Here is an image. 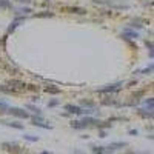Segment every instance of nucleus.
Returning a JSON list of instances; mask_svg holds the SVG:
<instances>
[{"instance_id": "f03ea898", "label": "nucleus", "mask_w": 154, "mask_h": 154, "mask_svg": "<svg viewBox=\"0 0 154 154\" xmlns=\"http://www.w3.org/2000/svg\"><path fill=\"white\" fill-rule=\"evenodd\" d=\"M65 109H66L68 112H71V114H77V116H88V114H91V112H93L91 109H85V108H82V106L71 105V103L65 105Z\"/></svg>"}, {"instance_id": "aec40b11", "label": "nucleus", "mask_w": 154, "mask_h": 154, "mask_svg": "<svg viewBox=\"0 0 154 154\" xmlns=\"http://www.w3.org/2000/svg\"><path fill=\"white\" fill-rule=\"evenodd\" d=\"M99 134H100V137H102V139H105V137H106V131H103V130H100V131H99Z\"/></svg>"}, {"instance_id": "9d476101", "label": "nucleus", "mask_w": 154, "mask_h": 154, "mask_svg": "<svg viewBox=\"0 0 154 154\" xmlns=\"http://www.w3.org/2000/svg\"><path fill=\"white\" fill-rule=\"evenodd\" d=\"M26 109L32 111L35 116H40V114H42V109H40V108H37V106H34V105H31V103H29V105H26Z\"/></svg>"}, {"instance_id": "f8f14e48", "label": "nucleus", "mask_w": 154, "mask_h": 154, "mask_svg": "<svg viewBox=\"0 0 154 154\" xmlns=\"http://www.w3.org/2000/svg\"><path fill=\"white\" fill-rule=\"evenodd\" d=\"M8 109H9V105H8V103H5V102H0V112L6 114V112H8Z\"/></svg>"}, {"instance_id": "7ed1b4c3", "label": "nucleus", "mask_w": 154, "mask_h": 154, "mask_svg": "<svg viewBox=\"0 0 154 154\" xmlns=\"http://www.w3.org/2000/svg\"><path fill=\"white\" fill-rule=\"evenodd\" d=\"M31 123L40 128H46V130H53V125H48V122L40 116H31Z\"/></svg>"}, {"instance_id": "f3484780", "label": "nucleus", "mask_w": 154, "mask_h": 154, "mask_svg": "<svg viewBox=\"0 0 154 154\" xmlns=\"http://www.w3.org/2000/svg\"><path fill=\"white\" fill-rule=\"evenodd\" d=\"M146 46H149V48H151V49H149V57H151V59H154V45H151V43H148V42H146Z\"/></svg>"}, {"instance_id": "6e6552de", "label": "nucleus", "mask_w": 154, "mask_h": 154, "mask_svg": "<svg viewBox=\"0 0 154 154\" xmlns=\"http://www.w3.org/2000/svg\"><path fill=\"white\" fill-rule=\"evenodd\" d=\"M149 72H154V63L149 65V66H146V68H143V69L136 71V74H149Z\"/></svg>"}, {"instance_id": "423d86ee", "label": "nucleus", "mask_w": 154, "mask_h": 154, "mask_svg": "<svg viewBox=\"0 0 154 154\" xmlns=\"http://www.w3.org/2000/svg\"><path fill=\"white\" fill-rule=\"evenodd\" d=\"M125 146H126V142H112V143H109V145L106 146V154H108V152H112V151H116V149L125 148Z\"/></svg>"}, {"instance_id": "0eeeda50", "label": "nucleus", "mask_w": 154, "mask_h": 154, "mask_svg": "<svg viewBox=\"0 0 154 154\" xmlns=\"http://www.w3.org/2000/svg\"><path fill=\"white\" fill-rule=\"evenodd\" d=\"M137 114L140 116V117H143V119H154V111L152 109H142V108H139L137 109Z\"/></svg>"}, {"instance_id": "2eb2a0df", "label": "nucleus", "mask_w": 154, "mask_h": 154, "mask_svg": "<svg viewBox=\"0 0 154 154\" xmlns=\"http://www.w3.org/2000/svg\"><path fill=\"white\" fill-rule=\"evenodd\" d=\"M45 91L46 93H51V94H59L60 89L59 88H45Z\"/></svg>"}, {"instance_id": "f257e3e1", "label": "nucleus", "mask_w": 154, "mask_h": 154, "mask_svg": "<svg viewBox=\"0 0 154 154\" xmlns=\"http://www.w3.org/2000/svg\"><path fill=\"white\" fill-rule=\"evenodd\" d=\"M6 114L16 116V117H19V119H31V114H29L26 109H23V108H16V106H9V109H8Z\"/></svg>"}, {"instance_id": "9b49d317", "label": "nucleus", "mask_w": 154, "mask_h": 154, "mask_svg": "<svg viewBox=\"0 0 154 154\" xmlns=\"http://www.w3.org/2000/svg\"><path fill=\"white\" fill-rule=\"evenodd\" d=\"M8 126L16 128V130H23V123H22V122H9Z\"/></svg>"}, {"instance_id": "412c9836", "label": "nucleus", "mask_w": 154, "mask_h": 154, "mask_svg": "<svg viewBox=\"0 0 154 154\" xmlns=\"http://www.w3.org/2000/svg\"><path fill=\"white\" fill-rule=\"evenodd\" d=\"M137 133H139L137 130H131V131H130V134H133V136H137Z\"/></svg>"}, {"instance_id": "a211bd4d", "label": "nucleus", "mask_w": 154, "mask_h": 154, "mask_svg": "<svg viewBox=\"0 0 154 154\" xmlns=\"http://www.w3.org/2000/svg\"><path fill=\"white\" fill-rule=\"evenodd\" d=\"M82 103L86 105V106H89V108H96V105L93 103V102H89V100H82Z\"/></svg>"}, {"instance_id": "20e7f679", "label": "nucleus", "mask_w": 154, "mask_h": 154, "mask_svg": "<svg viewBox=\"0 0 154 154\" xmlns=\"http://www.w3.org/2000/svg\"><path fill=\"white\" fill-rule=\"evenodd\" d=\"M122 85H123V82L112 83V85H108V86H105V88H100V89H97V91H99V93H117V91H120Z\"/></svg>"}, {"instance_id": "5701e85b", "label": "nucleus", "mask_w": 154, "mask_h": 154, "mask_svg": "<svg viewBox=\"0 0 154 154\" xmlns=\"http://www.w3.org/2000/svg\"><path fill=\"white\" fill-rule=\"evenodd\" d=\"M40 154H53V152H49V151H42Z\"/></svg>"}, {"instance_id": "6ab92c4d", "label": "nucleus", "mask_w": 154, "mask_h": 154, "mask_svg": "<svg viewBox=\"0 0 154 154\" xmlns=\"http://www.w3.org/2000/svg\"><path fill=\"white\" fill-rule=\"evenodd\" d=\"M19 11L22 12V14H28V12H32L29 8H19V9H17V12H19Z\"/></svg>"}, {"instance_id": "ddd939ff", "label": "nucleus", "mask_w": 154, "mask_h": 154, "mask_svg": "<svg viewBox=\"0 0 154 154\" xmlns=\"http://www.w3.org/2000/svg\"><path fill=\"white\" fill-rule=\"evenodd\" d=\"M23 139H25V140H28V142H37V140H38L37 136H31V134H25Z\"/></svg>"}, {"instance_id": "1a4fd4ad", "label": "nucleus", "mask_w": 154, "mask_h": 154, "mask_svg": "<svg viewBox=\"0 0 154 154\" xmlns=\"http://www.w3.org/2000/svg\"><path fill=\"white\" fill-rule=\"evenodd\" d=\"M131 37V38H137L139 37V34L137 32H134V31H131V29H125V32L122 34V37Z\"/></svg>"}, {"instance_id": "4468645a", "label": "nucleus", "mask_w": 154, "mask_h": 154, "mask_svg": "<svg viewBox=\"0 0 154 154\" xmlns=\"http://www.w3.org/2000/svg\"><path fill=\"white\" fill-rule=\"evenodd\" d=\"M0 6H3V8H8V9H12V5L8 2V0H0Z\"/></svg>"}, {"instance_id": "39448f33", "label": "nucleus", "mask_w": 154, "mask_h": 154, "mask_svg": "<svg viewBox=\"0 0 154 154\" xmlns=\"http://www.w3.org/2000/svg\"><path fill=\"white\" fill-rule=\"evenodd\" d=\"M3 148H5L6 151L12 152V154H19V152L22 151V146H20L17 142H5V143H3Z\"/></svg>"}, {"instance_id": "dca6fc26", "label": "nucleus", "mask_w": 154, "mask_h": 154, "mask_svg": "<svg viewBox=\"0 0 154 154\" xmlns=\"http://www.w3.org/2000/svg\"><path fill=\"white\" fill-rule=\"evenodd\" d=\"M59 105V100L57 99H53V100H49V103H48V106L49 108H53V106H57Z\"/></svg>"}, {"instance_id": "4be33fe9", "label": "nucleus", "mask_w": 154, "mask_h": 154, "mask_svg": "<svg viewBox=\"0 0 154 154\" xmlns=\"http://www.w3.org/2000/svg\"><path fill=\"white\" fill-rule=\"evenodd\" d=\"M19 2H22V3H29L31 0H19Z\"/></svg>"}]
</instances>
